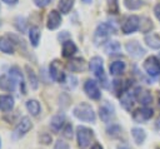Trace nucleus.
Listing matches in <instances>:
<instances>
[{
  "mask_svg": "<svg viewBox=\"0 0 160 149\" xmlns=\"http://www.w3.org/2000/svg\"><path fill=\"white\" fill-rule=\"evenodd\" d=\"M116 34V29L112 24L110 23H100L95 31H94V36H92V40H94V44L95 45H101V44H106L109 41V38L111 35Z\"/></svg>",
  "mask_w": 160,
  "mask_h": 149,
  "instance_id": "1",
  "label": "nucleus"
},
{
  "mask_svg": "<svg viewBox=\"0 0 160 149\" xmlns=\"http://www.w3.org/2000/svg\"><path fill=\"white\" fill-rule=\"evenodd\" d=\"M89 69L92 71V74L95 75V78L98 79V81L101 84L102 88H108V78L104 70V61L100 56H92L89 61Z\"/></svg>",
  "mask_w": 160,
  "mask_h": 149,
  "instance_id": "2",
  "label": "nucleus"
},
{
  "mask_svg": "<svg viewBox=\"0 0 160 149\" xmlns=\"http://www.w3.org/2000/svg\"><path fill=\"white\" fill-rule=\"evenodd\" d=\"M72 114L76 119L81 121H88V123H94L96 119V115L94 113V109L91 108L90 104L88 103H80L74 106Z\"/></svg>",
  "mask_w": 160,
  "mask_h": 149,
  "instance_id": "3",
  "label": "nucleus"
},
{
  "mask_svg": "<svg viewBox=\"0 0 160 149\" xmlns=\"http://www.w3.org/2000/svg\"><path fill=\"white\" fill-rule=\"evenodd\" d=\"M92 138H94V131L90 128L84 125H79L76 128V140L80 149H86L91 144Z\"/></svg>",
  "mask_w": 160,
  "mask_h": 149,
  "instance_id": "4",
  "label": "nucleus"
},
{
  "mask_svg": "<svg viewBox=\"0 0 160 149\" xmlns=\"http://www.w3.org/2000/svg\"><path fill=\"white\" fill-rule=\"evenodd\" d=\"M140 29V18L136 15H129L125 18V20L121 24V31L125 35L132 34L136 30Z\"/></svg>",
  "mask_w": 160,
  "mask_h": 149,
  "instance_id": "5",
  "label": "nucleus"
},
{
  "mask_svg": "<svg viewBox=\"0 0 160 149\" xmlns=\"http://www.w3.org/2000/svg\"><path fill=\"white\" fill-rule=\"evenodd\" d=\"M49 75L54 81H58V83H65V80H66V75L62 71V66L59 60H52L50 63Z\"/></svg>",
  "mask_w": 160,
  "mask_h": 149,
  "instance_id": "6",
  "label": "nucleus"
},
{
  "mask_svg": "<svg viewBox=\"0 0 160 149\" xmlns=\"http://www.w3.org/2000/svg\"><path fill=\"white\" fill-rule=\"evenodd\" d=\"M31 128H32V123L29 119V116H22L20 119V121L16 124V126H15V129L12 131V139L16 140V139L22 138Z\"/></svg>",
  "mask_w": 160,
  "mask_h": 149,
  "instance_id": "7",
  "label": "nucleus"
},
{
  "mask_svg": "<svg viewBox=\"0 0 160 149\" xmlns=\"http://www.w3.org/2000/svg\"><path fill=\"white\" fill-rule=\"evenodd\" d=\"M142 66H144V70L146 71V74L150 75L151 78H156L160 75V61L156 56L146 58Z\"/></svg>",
  "mask_w": 160,
  "mask_h": 149,
  "instance_id": "8",
  "label": "nucleus"
},
{
  "mask_svg": "<svg viewBox=\"0 0 160 149\" xmlns=\"http://www.w3.org/2000/svg\"><path fill=\"white\" fill-rule=\"evenodd\" d=\"M84 91L85 94L92 99V100H99L101 98V91L99 89V85L95 80L92 79H88L85 83H84Z\"/></svg>",
  "mask_w": 160,
  "mask_h": 149,
  "instance_id": "9",
  "label": "nucleus"
},
{
  "mask_svg": "<svg viewBox=\"0 0 160 149\" xmlns=\"http://www.w3.org/2000/svg\"><path fill=\"white\" fill-rule=\"evenodd\" d=\"M125 50L128 51V54L135 59H139L141 56L145 55V49L140 45V43L138 40H130L125 44Z\"/></svg>",
  "mask_w": 160,
  "mask_h": 149,
  "instance_id": "10",
  "label": "nucleus"
},
{
  "mask_svg": "<svg viewBox=\"0 0 160 149\" xmlns=\"http://www.w3.org/2000/svg\"><path fill=\"white\" fill-rule=\"evenodd\" d=\"M66 69L71 73H82L88 69V63L84 58H71L66 63Z\"/></svg>",
  "mask_w": 160,
  "mask_h": 149,
  "instance_id": "11",
  "label": "nucleus"
},
{
  "mask_svg": "<svg viewBox=\"0 0 160 149\" xmlns=\"http://www.w3.org/2000/svg\"><path fill=\"white\" fill-rule=\"evenodd\" d=\"M134 95H135V100L139 101L141 105L144 106H148L149 104H151L152 101V96H151V93L145 89V88H141V86H138L134 89Z\"/></svg>",
  "mask_w": 160,
  "mask_h": 149,
  "instance_id": "12",
  "label": "nucleus"
},
{
  "mask_svg": "<svg viewBox=\"0 0 160 149\" xmlns=\"http://www.w3.org/2000/svg\"><path fill=\"white\" fill-rule=\"evenodd\" d=\"M6 36L12 41V44H14L15 49H19V51H21V54H22V55H25V56H28L29 59H31V55H30V54H28L29 51H28L26 43H25V40H24L21 36H19V35H16V34H11V33H8V34H6Z\"/></svg>",
  "mask_w": 160,
  "mask_h": 149,
  "instance_id": "13",
  "label": "nucleus"
},
{
  "mask_svg": "<svg viewBox=\"0 0 160 149\" xmlns=\"http://www.w3.org/2000/svg\"><path fill=\"white\" fill-rule=\"evenodd\" d=\"M9 75L20 85V91L21 94H26V89H25V81H24V75H22V71L21 69L18 66V65H12L9 68Z\"/></svg>",
  "mask_w": 160,
  "mask_h": 149,
  "instance_id": "14",
  "label": "nucleus"
},
{
  "mask_svg": "<svg viewBox=\"0 0 160 149\" xmlns=\"http://www.w3.org/2000/svg\"><path fill=\"white\" fill-rule=\"evenodd\" d=\"M154 115V110L149 106H142V108H139L136 109L134 113H132V119L136 121V123H144V121H148L151 116Z\"/></svg>",
  "mask_w": 160,
  "mask_h": 149,
  "instance_id": "15",
  "label": "nucleus"
},
{
  "mask_svg": "<svg viewBox=\"0 0 160 149\" xmlns=\"http://www.w3.org/2000/svg\"><path fill=\"white\" fill-rule=\"evenodd\" d=\"M61 25V14L58 10H51L46 18V28L49 30H55Z\"/></svg>",
  "mask_w": 160,
  "mask_h": 149,
  "instance_id": "16",
  "label": "nucleus"
},
{
  "mask_svg": "<svg viewBox=\"0 0 160 149\" xmlns=\"http://www.w3.org/2000/svg\"><path fill=\"white\" fill-rule=\"evenodd\" d=\"M99 116H100V119H101L104 123L111 121V119L115 116L114 106L110 105V104L106 101L104 105H101V106L99 108Z\"/></svg>",
  "mask_w": 160,
  "mask_h": 149,
  "instance_id": "17",
  "label": "nucleus"
},
{
  "mask_svg": "<svg viewBox=\"0 0 160 149\" xmlns=\"http://www.w3.org/2000/svg\"><path fill=\"white\" fill-rule=\"evenodd\" d=\"M16 81L8 74L0 75V89L4 91H14L16 89Z\"/></svg>",
  "mask_w": 160,
  "mask_h": 149,
  "instance_id": "18",
  "label": "nucleus"
},
{
  "mask_svg": "<svg viewBox=\"0 0 160 149\" xmlns=\"http://www.w3.org/2000/svg\"><path fill=\"white\" fill-rule=\"evenodd\" d=\"M134 101H135V95H134V90L130 91L129 89L126 91H124L121 95H120V104L121 106L125 109V110H130L134 105Z\"/></svg>",
  "mask_w": 160,
  "mask_h": 149,
  "instance_id": "19",
  "label": "nucleus"
},
{
  "mask_svg": "<svg viewBox=\"0 0 160 149\" xmlns=\"http://www.w3.org/2000/svg\"><path fill=\"white\" fill-rule=\"evenodd\" d=\"M76 51H78V48H76V45H75V43L72 40L68 39V40H65L62 43L61 54H62L64 58H71Z\"/></svg>",
  "mask_w": 160,
  "mask_h": 149,
  "instance_id": "20",
  "label": "nucleus"
},
{
  "mask_svg": "<svg viewBox=\"0 0 160 149\" xmlns=\"http://www.w3.org/2000/svg\"><path fill=\"white\" fill-rule=\"evenodd\" d=\"M0 51L5 53V54H14L15 53V46H14L12 41L6 35L0 36Z\"/></svg>",
  "mask_w": 160,
  "mask_h": 149,
  "instance_id": "21",
  "label": "nucleus"
},
{
  "mask_svg": "<svg viewBox=\"0 0 160 149\" xmlns=\"http://www.w3.org/2000/svg\"><path fill=\"white\" fill-rule=\"evenodd\" d=\"M65 124V115L64 114H56L50 120V128L54 133H58Z\"/></svg>",
  "mask_w": 160,
  "mask_h": 149,
  "instance_id": "22",
  "label": "nucleus"
},
{
  "mask_svg": "<svg viewBox=\"0 0 160 149\" xmlns=\"http://www.w3.org/2000/svg\"><path fill=\"white\" fill-rule=\"evenodd\" d=\"M25 73H26V78H28V81H29L31 89L36 90L39 86V79H38L36 73L30 68V65H25Z\"/></svg>",
  "mask_w": 160,
  "mask_h": 149,
  "instance_id": "23",
  "label": "nucleus"
},
{
  "mask_svg": "<svg viewBox=\"0 0 160 149\" xmlns=\"http://www.w3.org/2000/svg\"><path fill=\"white\" fill-rule=\"evenodd\" d=\"M144 41H145V44H146L149 48H151V49H160V36H159L158 34L150 33V34L145 35Z\"/></svg>",
  "mask_w": 160,
  "mask_h": 149,
  "instance_id": "24",
  "label": "nucleus"
},
{
  "mask_svg": "<svg viewBox=\"0 0 160 149\" xmlns=\"http://www.w3.org/2000/svg\"><path fill=\"white\" fill-rule=\"evenodd\" d=\"M40 36H41V33H40L39 26H31V28L29 29V40H30L31 46L36 48V46L39 45Z\"/></svg>",
  "mask_w": 160,
  "mask_h": 149,
  "instance_id": "25",
  "label": "nucleus"
},
{
  "mask_svg": "<svg viewBox=\"0 0 160 149\" xmlns=\"http://www.w3.org/2000/svg\"><path fill=\"white\" fill-rule=\"evenodd\" d=\"M14 108V98L11 95H1L0 96V110L10 111Z\"/></svg>",
  "mask_w": 160,
  "mask_h": 149,
  "instance_id": "26",
  "label": "nucleus"
},
{
  "mask_svg": "<svg viewBox=\"0 0 160 149\" xmlns=\"http://www.w3.org/2000/svg\"><path fill=\"white\" fill-rule=\"evenodd\" d=\"M120 49H121V46H120L119 41H116V40H109V41L105 44V46H104V51H105L108 55L119 54V53H120Z\"/></svg>",
  "mask_w": 160,
  "mask_h": 149,
  "instance_id": "27",
  "label": "nucleus"
},
{
  "mask_svg": "<svg viewBox=\"0 0 160 149\" xmlns=\"http://www.w3.org/2000/svg\"><path fill=\"white\" fill-rule=\"evenodd\" d=\"M125 68H126V65H125L124 61L116 60V61H112V63L110 64L109 70H110V74H111V75H120V74L124 73Z\"/></svg>",
  "mask_w": 160,
  "mask_h": 149,
  "instance_id": "28",
  "label": "nucleus"
},
{
  "mask_svg": "<svg viewBox=\"0 0 160 149\" xmlns=\"http://www.w3.org/2000/svg\"><path fill=\"white\" fill-rule=\"evenodd\" d=\"M131 135H132L134 141H135L138 145L142 144V143L145 141V139H146V133H145V130L141 129V128H132V129H131Z\"/></svg>",
  "mask_w": 160,
  "mask_h": 149,
  "instance_id": "29",
  "label": "nucleus"
},
{
  "mask_svg": "<svg viewBox=\"0 0 160 149\" xmlns=\"http://www.w3.org/2000/svg\"><path fill=\"white\" fill-rule=\"evenodd\" d=\"M25 106H26L28 111H29L31 115H34V116L39 115V113H40V110H41L40 103H39L38 100H35V99H29V100L26 101Z\"/></svg>",
  "mask_w": 160,
  "mask_h": 149,
  "instance_id": "30",
  "label": "nucleus"
},
{
  "mask_svg": "<svg viewBox=\"0 0 160 149\" xmlns=\"http://www.w3.org/2000/svg\"><path fill=\"white\" fill-rule=\"evenodd\" d=\"M14 26H15V29L19 31V33H21V34H24V33H26V30H28V23H26V19L24 18V16H16L15 19H14Z\"/></svg>",
  "mask_w": 160,
  "mask_h": 149,
  "instance_id": "31",
  "label": "nucleus"
},
{
  "mask_svg": "<svg viewBox=\"0 0 160 149\" xmlns=\"http://www.w3.org/2000/svg\"><path fill=\"white\" fill-rule=\"evenodd\" d=\"M75 4V0H59L58 9L61 14H69Z\"/></svg>",
  "mask_w": 160,
  "mask_h": 149,
  "instance_id": "32",
  "label": "nucleus"
},
{
  "mask_svg": "<svg viewBox=\"0 0 160 149\" xmlns=\"http://www.w3.org/2000/svg\"><path fill=\"white\" fill-rule=\"evenodd\" d=\"M106 133H108V135H110L111 138H118V136L121 134V128H120V125H118V124H111V125H109V126L106 128Z\"/></svg>",
  "mask_w": 160,
  "mask_h": 149,
  "instance_id": "33",
  "label": "nucleus"
},
{
  "mask_svg": "<svg viewBox=\"0 0 160 149\" xmlns=\"http://www.w3.org/2000/svg\"><path fill=\"white\" fill-rule=\"evenodd\" d=\"M142 0H124V5L129 10H138L142 6Z\"/></svg>",
  "mask_w": 160,
  "mask_h": 149,
  "instance_id": "34",
  "label": "nucleus"
},
{
  "mask_svg": "<svg viewBox=\"0 0 160 149\" xmlns=\"http://www.w3.org/2000/svg\"><path fill=\"white\" fill-rule=\"evenodd\" d=\"M151 29H152V21L148 18H141L140 19V30L142 33H148Z\"/></svg>",
  "mask_w": 160,
  "mask_h": 149,
  "instance_id": "35",
  "label": "nucleus"
},
{
  "mask_svg": "<svg viewBox=\"0 0 160 149\" xmlns=\"http://www.w3.org/2000/svg\"><path fill=\"white\" fill-rule=\"evenodd\" d=\"M108 1V10L111 14H118L119 11V4L118 0H106Z\"/></svg>",
  "mask_w": 160,
  "mask_h": 149,
  "instance_id": "36",
  "label": "nucleus"
},
{
  "mask_svg": "<svg viewBox=\"0 0 160 149\" xmlns=\"http://www.w3.org/2000/svg\"><path fill=\"white\" fill-rule=\"evenodd\" d=\"M62 135H64L66 139H71V138H72V126H71V124H65V125H64Z\"/></svg>",
  "mask_w": 160,
  "mask_h": 149,
  "instance_id": "37",
  "label": "nucleus"
},
{
  "mask_svg": "<svg viewBox=\"0 0 160 149\" xmlns=\"http://www.w3.org/2000/svg\"><path fill=\"white\" fill-rule=\"evenodd\" d=\"M39 139H40V141L42 143V144H50L51 143V135L50 134H48V133H41V135L39 136Z\"/></svg>",
  "mask_w": 160,
  "mask_h": 149,
  "instance_id": "38",
  "label": "nucleus"
},
{
  "mask_svg": "<svg viewBox=\"0 0 160 149\" xmlns=\"http://www.w3.org/2000/svg\"><path fill=\"white\" fill-rule=\"evenodd\" d=\"M54 149H70L69 148V144L68 143H65L64 140H56V143H55V145H54Z\"/></svg>",
  "mask_w": 160,
  "mask_h": 149,
  "instance_id": "39",
  "label": "nucleus"
},
{
  "mask_svg": "<svg viewBox=\"0 0 160 149\" xmlns=\"http://www.w3.org/2000/svg\"><path fill=\"white\" fill-rule=\"evenodd\" d=\"M32 1L38 8H45L51 3V0H32Z\"/></svg>",
  "mask_w": 160,
  "mask_h": 149,
  "instance_id": "40",
  "label": "nucleus"
},
{
  "mask_svg": "<svg viewBox=\"0 0 160 149\" xmlns=\"http://www.w3.org/2000/svg\"><path fill=\"white\" fill-rule=\"evenodd\" d=\"M70 35H69V33L68 31H61L59 35H58V39H59V41H61V43H64L65 41V39L66 38H69Z\"/></svg>",
  "mask_w": 160,
  "mask_h": 149,
  "instance_id": "41",
  "label": "nucleus"
},
{
  "mask_svg": "<svg viewBox=\"0 0 160 149\" xmlns=\"http://www.w3.org/2000/svg\"><path fill=\"white\" fill-rule=\"evenodd\" d=\"M154 14H155L156 19L160 21V3H158V4L154 6Z\"/></svg>",
  "mask_w": 160,
  "mask_h": 149,
  "instance_id": "42",
  "label": "nucleus"
},
{
  "mask_svg": "<svg viewBox=\"0 0 160 149\" xmlns=\"http://www.w3.org/2000/svg\"><path fill=\"white\" fill-rule=\"evenodd\" d=\"M2 3H5L6 5H16L19 3V0H1Z\"/></svg>",
  "mask_w": 160,
  "mask_h": 149,
  "instance_id": "43",
  "label": "nucleus"
},
{
  "mask_svg": "<svg viewBox=\"0 0 160 149\" xmlns=\"http://www.w3.org/2000/svg\"><path fill=\"white\" fill-rule=\"evenodd\" d=\"M90 149H102V146H101L99 143H95V144H94V145H92Z\"/></svg>",
  "mask_w": 160,
  "mask_h": 149,
  "instance_id": "44",
  "label": "nucleus"
},
{
  "mask_svg": "<svg viewBox=\"0 0 160 149\" xmlns=\"http://www.w3.org/2000/svg\"><path fill=\"white\" fill-rule=\"evenodd\" d=\"M156 128H158V129H160V118L156 120Z\"/></svg>",
  "mask_w": 160,
  "mask_h": 149,
  "instance_id": "45",
  "label": "nucleus"
},
{
  "mask_svg": "<svg viewBox=\"0 0 160 149\" xmlns=\"http://www.w3.org/2000/svg\"><path fill=\"white\" fill-rule=\"evenodd\" d=\"M118 149H129L128 146H125V145H119L118 146Z\"/></svg>",
  "mask_w": 160,
  "mask_h": 149,
  "instance_id": "46",
  "label": "nucleus"
},
{
  "mask_svg": "<svg viewBox=\"0 0 160 149\" xmlns=\"http://www.w3.org/2000/svg\"><path fill=\"white\" fill-rule=\"evenodd\" d=\"M82 1H84L85 4H90V3H91V0H82Z\"/></svg>",
  "mask_w": 160,
  "mask_h": 149,
  "instance_id": "47",
  "label": "nucleus"
},
{
  "mask_svg": "<svg viewBox=\"0 0 160 149\" xmlns=\"http://www.w3.org/2000/svg\"><path fill=\"white\" fill-rule=\"evenodd\" d=\"M159 105H160V94H159Z\"/></svg>",
  "mask_w": 160,
  "mask_h": 149,
  "instance_id": "48",
  "label": "nucleus"
},
{
  "mask_svg": "<svg viewBox=\"0 0 160 149\" xmlns=\"http://www.w3.org/2000/svg\"><path fill=\"white\" fill-rule=\"evenodd\" d=\"M159 61H160V55H159Z\"/></svg>",
  "mask_w": 160,
  "mask_h": 149,
  "instance_id": "49",
  "label": "nucleus"
},
{
  "mask_svg": "<svg viewBox=\"0 0 160 149\" xmlns=\"http://www.w3.org/2000/svg\"><path fill=\"white\" fill-rule=\"evenodd\" d=\"M0 146H1V140H0Z\"/></svg>",
  "mask_w": 160,
  "mask_h": 149,
  "instance_id": "50",
  "label": "nucleus"
}]
</instances>
